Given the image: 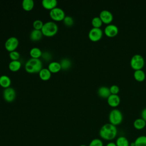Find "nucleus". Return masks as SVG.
Instances as JSON below:
<instances>
[{
	"instance_id": "32",
	"label": "nucleus",
	"mask_w": 146,
	"mask_h": 146,
	"mask_svg": "<svg viewBox=\"0 0 146 146\" xmlns=\"http://www.w3.org/2000/svg\"><path fill=\"white\" fill-rule=\"evenodd\" d=\"M110 92L112 94H117L119 92V87L116 84H113L110 87Z\"/></svg>"
},
{
	"instance_id": "36",
	"label": "nucleus",
	"mask_w": 146,
	"mask_h": 146,
	"mask_svg": "<svg viewBox=\"0 0 146 146\" xmlns=\"http://www.w3.org/2000/svg\"><path fill=\"white\" fill-rule=\"evenodd\" d=\"M79 146H87L86 145H84V144H82V145H80Z\"/></svg>"
},
{
	"instance_id": "21",
	"label": "nucleus",
	"mask_w": 146,
	"mask_h": 146,
	"mask_svg": "<svg viewBox=\"0 0 146 146\" xmlns=\"http://www.w3.org/2000/svg\"><path fill=\"white\" fill-rule=\"evenodd\" d=\"M21 63L19 60H11L9 64V68L12 71H17L20 69Z\"/></svg>"
},
{
	"instance_id": "7",
	"label": "nucleus",
	"mask_w": 146,
	"mask_h": 146,
	"mask_svg": "<svg viewBox=\"0 0 146 146\" xmlns=\"http://www.w3.org/2000/svg\"><path fill=\"white\" fill-rule=\"evenodd\" d=\"M103 36V31L100 28L92 27L88 33L90 39L93 42H96L100 40Z\"/></svg>"
},
{
	"instance_id": "14",
	"label": "nucleus",
	"mask_w": 146,
	"mask_h": 146,
	"mask_svg": "<svg viewBox=\"0 0 146 146\" xmlns=\"http://www.w3.org/2000/svg\"><path fill=\"white\" fill-rule=\"evenodd\" d=\"M58 2L56 0H43L42 1V5L43 7L48 10H52L56 7Z\"/></svg>"
},
{
	"instance_id": "13",
	"label": "nucleus",
	"mask_w": 146,
	"mask_h": 146,
	"mask_svg": "<svg viewBox=\"0 0 146 146\" xmlns=\"http://www.w3.org/2000/svg\"><path fill=\"white\" fill-rule=\"evenodd\" d=\"M98 94L100 97L104 98H107L111 94L110 88L104 86H101L98 88Z\"/></svg>"
},
{
	"instance_id": "27",
	"label": "nucleus",
	"mask_w": 146,
	"mask_h": 146,
	"mask_svg": "<svg viewBox=\"0 0 146 146\" xmlns=\"http://www.w3.org/2000/svg\"><path fill=\"white\" fill-rule=\"evenodd\" d=\"M91 23L94 27L100 28V26L102 25L103 22L99 17H95L92 18L91 21Z\"/></svg>"
},
{
	"instance_id": "28",
	"label": "nucleus",
	"mask_w": 146,
	"mask_h": 146,
	"mask_svg": "<svg viewBox=\"0 0 146 146\" xmlns=\"http://www.w3.org/2000/svg\"><path fill=\"white\" fill-rule=\"evenodd\" d=\"M88 146H103V143L101 139L95 138L91 141Z\"/></svg>"
},
{
	"instance_id": "3",
	"label": "nucleus",
	"mask_w": 146,
	"mask_h": 146,
	"mask_svg": "<svg viewBox=\"0 0 146 146\" xmlns=\"http://www.w3.org/2000/svg\"><path fill=\"white\" fill-rule=\"evenodd\" d=\"M58 30V27L56 23L48 21L43 24L41 29L43 35L46 36H52L55 35Z\"/></svg>"
},
{
	"instance_id": "4",
	"label": "nucleus",
	"mask_w": 146,
	"mask_h": 146,
	"mask_svg": "<svg viewBox=\"0 0 146 146\" xmlns=\"http://www.w3.org/2000/svg\"><path fill=\"white\" fill-rule=\"evenodd\" d=\"M108 117L110 123L115 126L120 124L123 119L122 112L117 108H114L110 111Z\"/></svg>"
},
{
	"instance_id": "35",
	"label": "nucleus",
	"mask_w": 146,
	"mask_h": 146,
	"mask_svg": "<svg viewBox=\"0 0 146 146\" xmlns=\"http://www.w3.org/2000/svg\"><path fill=\"white\" fill-rule=\"evenodd\" d=\"M106 146H117V145H116V144L115 143L112 142V141H111V142L108 143Z\"/></svg>"
},
{
	"instance_id": "22",
	"label": "nucleus",
	"mask_w": 146,
	"mask_h": 146,
	"mask_svg": "<svg viewBox=\"0 0 146 146\" xmlns=\"http://www.w3.org/2000/svg\"><path fill=\"white\" fill-rule=\"evenodd\" d=\"M23 9L26 11L31 10L34 6L33 0H23L22 3Z\"/></svg>"
},
{
	"instance_id": "11",
	"label": "nucleus",
	"mask_w": 146,
	"mask_h": 146,
	"mask_svg": "<svg viewBox=\"0 0 146 146\" xmlns=\"http://www.w3.org/2000/svg\"><path fill=\"white\" fill-rule=\"evenodd\" d=\"M119 32L117 26L114 24H108L104 28V33L108 37H114Z\"/></svg>"
},
{
	"instance_id": "9",
	"label": "nucleus",
	"mask_w": 146,
	"mask_h": 146,
	"mask_svg": "<svg viewBox=\"0 0 146 146\" xmlns=\"http://www.w3.org/2000/svg\"><path fill=\"white\" fill-rule=\"evenodd\" d=\"M3 97L7 102H13L16 98L15 90L11 87L5 88L3 92Z\"/></svg>"
},
{
	"instance_id": "8",
	"label": "nucleus",
	"mask_w": 146,
	"mask_h": 146,
	"mask_svg": "<svg viewBox=\"0 0 146 146\" xmlns=\"http://www.w3.org/2000/svg\"><path fill=\"white\" fill-rule=\"evenodd\" d=\"M18 39L15 36H11L6 40L5 47L7 51L11 52L15 50L18 46Z\"/></svg>"
},
{
	"instance_id": "17",
	"label": "nucleus",
	"mask_w": 146,
	"mask_h": 146,
	"mask_svg": "<svg viewBox=\"0 0 146 146\" xmlns=\"http://www.w3.org/2000/svg\"><path fill=\"white\" fill-rule=\"evenodd\" d=\"M48 69L51 72L55 73L59 72L61 70V66L59 62H52L48 64Z\"/></svg>"
},
{
	"instance_id": "30",
	"label": "nucleus",
	"mask_w": 146,
	"mask_h": 146,
	"mask_svg": "<svg viewBox=\"0 0 146 146\" xmlns=\"http://www.w3.org/2000/svg\"><path fill=\"white\" fill-rule=\"evenodd\" d=\"M43 23L42 21L39 20V19H36L35 21H34L33 23V26L34 29L36 30H40L42 29L43 26Z\"/></svg>"
},
{
	"instance_id": "34",
	"label": "nucleus",
	"mask_w": 146,
	"mask_h": 146,
	"mask_svg": "<svg viewBox=\"0 0 146 146\" xmlns=\"http://www.w3.org/2000/svg\"><path fill=\"white\" fill-rule=\"evenodd\" d=\"M141 118L146 121V108L143 109L141 112Z\"/></svg>"
},
{
	"instance_id": "5",
	"label": "nucleus",
	"mask_w": 146,
	"mask_h": 146,
	"mask_svg": "<svg viewBox=\"0 0 146 146\" xmlns=\"http://www.w3.org/2000/svg\"><path fill=\"white\" fill-rule=\"evenodd\" d=\"M130 64L135 70L141 69L144 65V58L140 54H135L131 59Z\"/></svg>"
},
{
	"instance_id": "12",
	"label": "nucleus",
	"mask_w": 146,
	"mask_h": 146,
	"mask_svg": "<svg viewBox=\"0 0 146 146\" xmlns=\"http://www.w3.org/2000/svg\"><path fill=\"white\" fill-rule=\"evenodd\" d=\"M107 102L110 106L115 107L119 104L120 102V98L117 94H111L107 98Z\"/></svg>"
},
{
	"instance_id": "2",
	"label": "nucleus",
	"mask_w": 146,
	"mask_h": 146,
	"mask_svg": "<svg viewBox=\"0 0 146 146\" xmlns=\"http://www.w3.org/2000/svg\"><path fill=\"white\" fill-rule=\"evenodd\" d=\"M42 68V62L39 59L30 58L25 64V70L29 73H37Z\"/></svg>"
},
{
	"instance_id": "31",
	"label": "nucleus",
	"mask_w": 146,
	"mask_h": 146,
	"mask_svg": "<svg viewBox=\"0 0 146 146\" xmlns=\"http://www.w3.org/2000/svg\"><path fill=\"white\" fill-rule=\"evenodd\" d=\"M9 56L11 60H17L20 58V54L16 50L10 52Z\"/></svg>"
},
{
	"instance_id": "25",
	"label": "nucleus",
	"mask_w": 146,
	"mask_h": 146,
	"mask_svg": "<svg viewBox=\"0 0 146 146\" xmlns=\"http://www.w3.org/2000/svg\"><path fill=\"white\" fill-rule=\"evenodd\" d=\"M59 63L61 66V69L64 70L70 68L71 66V61L70 60V59L66 58L61 59Z\"/></svg>"
},
{
	"instance_id": "20",
	"label": "nucleus",
	"mask_w": 146,
	"mask_h": 146,
	"mask_svg": "<svg viewBox=\"0 0 146 146\" xmlns=\"http://www.w3.org/2000/svg\"><path fill=\"white\" fill-rule=\"evenodd\" d=\"M146 125V121L143 120L141 117L137 118L133 122V126L136 129H142Z\"/></svg>"
},
{
	"instance_id": "16",
	"label": "nucleus",
	"mask_w": 146,
	"mask_h": 146,
	"mask_svg": "<svg viewBox=\"0 0 146 146\" xmlns=\"http://www.w3.org/2000/svg\"><path fill=\"white\" fill-rule=\"evenodd\" d=\"M39 75L40 78L43 80H48L51 76V72L48 68H42V70L39 72Z\"/></svg>"
},
{
	"instance_id": "6",
	"label": "nucleus",
	"mask_w": 146,
	"mask_h": 146,
	"mask_svg": "<svg viewBox=\"0 0 146 146\" xmlns=\"http://www.w3.org/2000/svg\"><path fill=\"white\" fill-rule=\"evenodd\" d=\"M50 16L53 20L56 21H62L66 17L63 10L58 7H56L50 10Z\"/></svg>"
},
{
	"instance_id": "26",
	"label": "nucleus",
	"mask_w": 146,
	"mask_h": 146,
	"mask_svg": "<svg viewBox=\"0 0 146 146\" xmlns=\"http://www.w3.org/2000/svg\"><path fill=\"white\" fill-rule=\"evenodd\" d=\"M135 146H146V136L141 135L137 137L134 141Z\"/></svg>"
},
{
	"instance_id": "24",
	"label": "nucleus",
	"mask_w": 146,
	"mask_h": 146,
	"mask_svg": "<svg viewBox=\"0 0 146 146\" xmlns=\"http://www.w3.org/2000/svg\"><path fill=\"white\" fill-rule=\"evenodd\" d=\"M42 52L38 47H33L30 50V55L33 58L39 59L42 56Z\"/></svg>"
},
{
	"instance_id": "33",
	"label": "nucleus",
	"mask_w": 146,
	"mask_h": 146,
	"mask_svg": "<svg viewBox=\"0 0 146 146\" xmlns=\"http://www.w3.org/2000/svg\"><path fill=\"white\" fill-rule=\"evenodd\" d=\"M41 56L46 61H49L50 60H51V59L52 58L51 54L48 51H44V52H42V54Z\"/></svg>"
},
{
	"instance_id": "18",
	"label": "nucleus",
	"mask_w": 146,
	"mask_h": 146,
	"mask_svg": "<svg viewBox=\"0 0 146 146\" xmlns=\"http://www.w3.org/2000/svg\"><path fill=\"white\" fill-rule=\"evenodd\" d=\"M11 81L10 78L5 75H3L0 76V85L2 87L6 88L9 87L11 85Z\"/></svg>"
},
{
	"instance_id": "19",
	"label": "nucleus",
	"mask_w": 146,
	"mask_h": 146,
	"mask_svg": "<svg viewBox=\"0 0 146 146\" xmlns=\"http://www.w3.org/2000/svg\"><path fill=\"white\" fill-rule=\"evenodd\" d=\"M133 76L135 79L139 82L143 81L145 78V74L142 69L135 70Z\"/></svg>"
},
{
	"instance_id": "15",
	"label": "nucleus",
	"mask_w": 146,
	"mask_h": 146,
	"mask_svg": "<svg viewBox=\"0 0 146 146\" xmlns=\"http://www.w3.org/2000/svg\"><path fill=\"white\" fill-rule=\"evenodd\" d=\"M43 34L40 30L34 29L32 30L30 34V38L33 41L39 40L42 37Z\"/></svg>"
},
{
	"instance_id": "10",
	"label": "nucleus",
	"mask_w": 146,
	"mask_h": 146,
	"mask_svg": "<svg viewBox=\"0 0 146 146\" xmlns=\"http://www.w3.org/2000/svg\"><path fill=\"white\" fill-rule=\"evenodd\" d=\"M99 17L102 19L103 23L106 24H110L113 20V15L112 13L108 10H103L99 14Z\"/></svg>"
},
{
	"instance_id": "23",
	"label": "nucleus",
	"mask_w": 146,
	"mask_h": 146,
	"mask_svg": "<svg viewBox=\"0 0 146 146\" xmlns=\"http://www.w3.org/2000/svg\"><path fill=\"white\" fill-rule=\"evenodd\" d=\"M117 146H129V143L128 140L123 136H119L115 142Z\"/></svg>"
},
{
	"instance_id": "1",
	"label": "nucleus",
	"mask_w": 146,
	"mask_h": 146,
	"mask_svg": "<svg viewBox=\"0 0 146 146\" xmlns=\"http://www.w3.org/2000/svg\"><path fill=\"white\" fill-rule=\"evenodd\" d=\"M117 129L116 126L111 123H106L102 125L99 130L100 137L105 140L111 141L113 140L117 136Z\"/></svg>"
},
{
	"instance_id": "29",
	"label": "nucleus",
	"mask_w": 146,
	"mask_h": 146,
	"mask_svg": "<svg viewBox=\"0 0 146 146\" xmlns=\"http://www.w3.org/2000/svg\"><path fill=\"white\" fill-rule=\"evenodd\" d=\"M63 21L64 24L67 26H71L74 24L73 18L69 15L66 16Z\"/></svg>"
}]
</instances>
